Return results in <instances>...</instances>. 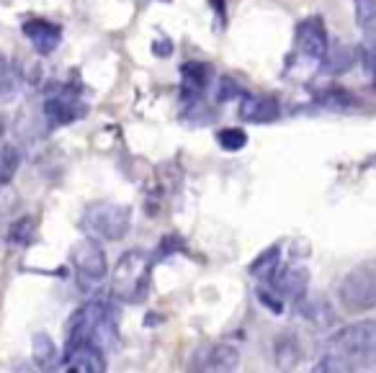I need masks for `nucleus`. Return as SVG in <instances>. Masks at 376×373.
<instances>
[{"instance_id":"nucleus-22","label":"nucleus","mask_w":376,"mask_h":373,"mask_svg":"<svg viewBox=\"0 0 376 373\" xmlns=\"http://www.w3.org/2000/svg\"><path fill=\"white\" fill-rule=\"evenodd\" d=\"M34 219L32 216H23V219H18V222L11 227V235H8V242H11L13 247H23L32 242L34 237Z\"/></svg>"},{"instance_id":"nucleus-5","label":"nucleus","mask_w":376,"mask_h":373,"mask_svg":"<svg viewBox=\"0 0 376 373\" xmlns=\"http://www.w3.org/2000/svg\"><path fill=\"white\" fill-rule=\"evenodd\" d=\"M333 352L353 363H376V320L345 324L330 337Z\"/></svg>"},{"instance_id":"nucleus-4","label":"nucleus","mask_w":376,"mask_h":373,"mask_svg":"<svg viewBox=\"0 0 376 373\" xmlns=\"http://www.w3.org/2000/svg\"><path fill=\"white\" fill-rule=\"evenodd\" d=\"M338 301L351 314L376 309V260H366L361 266H355L340 281Z\"/></svg>"},{"instance_id":"nucleus-24","label":"nucleus","mask_w":376,"mask_h":373,"mask_svg":"<svg viewBox=\"0 0 376 373\" xmlns=\"http://www.w3.org/2000/svg\"><path fill=\"white\" fill-rule=\"evenodd\" d=\"M323 60H325V67H327L330 73H343L345 67H351V62H353V57H351L348 49H335V52H330V47H327Z\"/></svg>"},{"instance_id":"nucleus-19","label":"nucleus","mask_w":376,"mask_h":373,"mask_svg":"<svg viewBox=\"0 0 376 373\" xmlns=\"http://www.w3.org/2000/svg\"><path fill=\"white\" fill-rule=\"evenodd\" d=\"M34 361L39 363V368H52L57 363V348L49 335H36L34 337Z\"/></svg>"},{"instance_id":"nucleus-26","label":"nucleus","mask_w":376,"mask_h":373,"mask_svg":"<svg viewBox=\"0 0 376 373\" xmlns=\"http://www.w3.org/2000/svg\"><path fill=\"white\" fill-rule=\"evenodd\" d=\"M255 296H258V301L266 307L268 311H273V314H284V298L273 291V288H255Z\"/></svg>"},{"instance_id":"nucleus-29","label":"nucleus","mask_w":376,"mask_h":373,"mask_svg":"<svg viewBox=\"0 0 376 373\" xmlns=\"http://www.w3.org/2000/svg\"><path fill=\"white\" fill-rule=\"evenodd\" d=\"M3 131H5V124H3V118H0V137H3Z\"/></svg>"},{"instance_id":"nucleus-10","label":"nucleus","mask_w":376,"mask_h":373,"mask_svg":"<svg viewBox=\"0 0 376 373\" xmlns=\"http://www.w3.org/2000/svg\"><path fill=\"white\" fill-rule=\"evenodd\" d=\"M297 47L310 60H323L327 52V29L320 16H310L297 26Z\"/></svg>"},{"instance_id":"nucleus-9","label":"nucleus","mask_w":376,"mask_h":373,"mask_svg":"<svg viewBox=\"0 0 376 373\" xmlns=\"http://www.w3.org/2000/svg\"><path fill=\"white\" fill-rule=\"evenodd\" d=\"M62 368L75 373H103L106 371V355L93 342H67Z\"/></svg>"},{"instance_id":"nucleus-3","label":"nucleus","mask_w":376,"mask_h":373,"mask_svg":"<svg viewBox=\"0 0 376 373\" xmlns=\"http://www.w3.org/2000/svg\"><path fill=\"white\" fill-rule=\"evenodd\" d=\"M131 227V209L124 203L98 201L90 203L83 214V229L93 240H106V242H116L124 240Z\"/></svg>"},{"instance_id":"nucleus-27","label":"nucleus","mask_w":376,"mask_h":373,"mask_svg":"<svg viewBox=\"0 0 376 373\" xmlns=\"http://www.w3.org/2000/svg\"><path fill=\"white\" fill-rule=\"evenodd\" d=\"M240 93H242V88H240V83H237L235 77H229V75L219 77V88H216V98L219 101H232Z\"/></svg>"},{"instance_id":"nucleus-7","label":"nucleus","mask_w":376,"mask_h":373,"mask_svg":"<svg viewBox=\"0 0 376 373\" xmlns=\"http://www.w3.org/2000/svg\"><path fill=\"white\" fill-rule=\"evenodd\" d=\"M86 103L73 88H57L44 98V116L49 118L52 127H67L77 118L86 116Z\"/></svg>"},{"instance_id":"nucleus-25","label":"nucleus","mask_w":376,"mask_h":373,"mask_svg":"<svg viewBox=\"0 0 376 373\" xmlns=\"http://www.w3.org/2000/svg\"><path fill=\"white\" fill-rule=\"evenodd\" d=\"M366 31H368V36L361 44V62L368 73H376V31H371V29H366Z\"/></svg>"},{"instance_id":"nucleus-18","label":"nucleus","mask_w":376,"mask_h":373,"mask_svg":"<svg viewBox=\"0 0 376 373\" xmlns=\"http://www.w3.org/2000/svg\"><path fill=\"white\" fill-rule=\"evenodd\" d=\"M21 165V155L13 144H0V185H8L16 178Z\"/></svg>"},{"instance_id":"nucleus-12","label":"nucleus","mask_w":376,"mask_h":373,"mask_svg":"<svg viewBox=\"0 0 376 373\" xmlns=\"http://www.w3.org/2000/svg\"><path fill=\"white\" fill-rule=\"evenodd\" d=\"M23 36L32 42V47L39 54H52L57 49L60 39H62V29L52 21L32 18V21L23 23Z\"/></svg>"},{"instance_id":"nucleus-16","label":"nucleus","mask_w":376,"mask_h":373,"mask_svg":"<svg viewBox=\"0 0 376 373\" xmlns=\"http://www.w3.org/2000/svg\"><path fill=\"white\" fill-rule=\"evenodd\" d=\"M273 358H276V365L279 368H294L299 363V337L291 335V332H284L281 337H276L273 342Z\"/></svg>"},{"instance_id":"nucleus-1","label":"nucleus","mask_w":376,"mask_h":373,"mask_svg":"<svg viewBox=\"0 0 376 373\" xmlns=\"http://www.w3.org/2000/svg\"><path fill=\"white\" fill-rule=\"evenodd\" d=\"M67 342H93L101 350L116 348L118 332L103 301H88L67 322Z\"/></svg>"},{"instance_id":"nucleus-11","label":"nucleus","mask_w":376,"mask_h":373,"mask_svg":"<svg viewBox=\"0 0 376 373\" xmlns=\"http://www.w3.org/2000/svg\"><path fill=\"white\" fill-rule=\"evenodd\" d=\"M271 288L279 294L281 298H291V301H299L307 288H310V270L304 266H286L271 276Z\"/></svg>"},{"instance_id":"nucleus-20","label":"nucleus","mask_w":376,"mask_h":373,"mask_svg":"<svg viewBox=\"0 0 376 373\" xmlns=\"http://www.w3.org/2000/svg\"><path fill=\"white\" fill-rule=\"evenodd\" d=\"M355 365L348 358H343V355H338V352H330V355H323L320 361L314 363V368L312 371L314 373H345V371H353Z\"/></svg>"},{"instance_id":"nucleus-13","label":"nucleus","mask_w":376,"mask_h":373,"mask_svg":"<svg viewBox=\"0 0 376 373\" xmlns=\"http://www.w3.org/2000/svg\"><path fill=\"white\" fill-rule=\"evenodd\" d=\"M281 114L279 101L273 96H245L240 103V116L250 124H271Z\"/></svg>"},{"instance_id":"nucleus-14","label":"nucleus","mask_w":376,"mask_h":373,"mask_svg":"<svg viewBox=\"0 0 376 373\" xmlns=\"http://www.w3.org/2000/svg\"><path fill=\"white\" fill-rule=\"evenodd\" d=\"M297 311H299L301 320H307L314 327H333L338 314H335L333 304L325 296H304L297 301Z\"/></svg>"},{"instance_id":"nucleus-21","label":"nucleus","mask_w":376,"mask_h":373,"mask_svg":"<svg viewBox=\"0 0 376 373\" xmlns=\"http://www.w3.org/2000/svg\"><path fill=\"white\" fill-rule=\"evenodd\" d=\"M216 144L227 152H240L247 144V134L242 129H222L216 131Z\"/></svg>"},{"instance_id":"nucleus-17","label":"nucleus","mask_w":376,"mask_h":373,"mask_svg":"<svg viewBox=\"0 0 376 373\" xmlns=\"http://www.w3.org/2000/svg\"><path fill=\"white\" fill-rule=\"evenodd\" d=\"M279 266H281V245H271L250 263L247 270H250V276H255L258 281H266V283H268L271 276L279 270Z\"/></svg>"},{"instance_id":"nucleus-6","label":"nucleus","mask_w":376,"mask_h":373,"mask_svg":"<svg viewBox=\"0 0 376 373\" xmlns=\"http://www.w3.org/2000/svg\"><path fill=\"white\" fill-rule=\"evenodd\" d=\"M70 260H73V268L77 273V286L88 291V288H96L103 278L108 276V260L106 253L101 250L96 240H83L73 247L70 253Z\"/></svg>"},{"instance_id":"nucleus-2","label":"nucleus","mask_w":376,"mask_h":373,"mask_svg":"<svg viewBox=\"0 0 376 373\" xmlns=\"http://www.w3.org/2000/svg\"><path fill=\"white\" fill-rule=\"evenodd\" d=\"M150 257L140 253V250H131L118 257L116 268L111 273V294L118 301H140L147 294V281H150Z\"/></svg>"},{"instance_id":"nucleus-8","label":"nucleus","mask_w":376,"mask_h":373,"mask_svg":"<svg viewBox=\"0 0 376 373\" xmlns=\"http://www.w3.org/2000/svg\"><path fill=\"white\" fill-rule=\"evenodd\" d=\"M240 363V352L237 348L227 345V342H212V345H201L191 358V368L194 371H214V373H229L237 371Z\"/></svg>"},{"instance_id":"nucleus-23","label":"nucleus","mask_w":376,"mask_h":373,"mask_svg":"<svg viewBox=\"0 0 376 373\" xmlns=\"http://www.w3.org/2000/svg\"><path fill=\"white\" fill-rule=\"evenodd\" d=\"M355 23L361 29H371L376 23V0H355Z\"/></svg>"},{"instance_id":"nucleus-15","label":"nucleus","mask_w":376,"mask_h":373,"mask_svg":"<svg viewBox=\"0 0 376 373\" xmlns=\"http://www.w3.org/2000/svg\"><path fill=\"white\" fill-rule=\"evenodd\" d=\"M181 75H183L181 98L183 101H199L201 93L206 90V86H209V77H212L209 67L201 62H188V64H183Z\"/></svg>"},{"instance_id":"nucleus-28","label":"nucleus","mask_w":376,"mask_h":373,"mask_svg":"<svg viewBox=\"0 0 376 373\" xmlns=\"http://www.w3.org/2000/svg\"><path fill=\"white\" fill-rule=\"evenodd\" d=\"M152 52L158 54V57H168L173 52V42L171 39H158V42L152 44Z\"/></svg>"}]
</instances>
